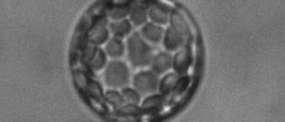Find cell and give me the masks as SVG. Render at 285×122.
<instances>
[{
	"instance_id": "1",
	"label": "cell",
	"mask_w": 285,
	"mask_h": 122,
	"mask_svg": "<svg viewBox=\"0 0 285 122\" xmlns=\"http://www.w3.org/2000/svg\"><path fill=\"white\" fill-rule=\"evenodd\" d=\"M127 49L129 61L133 66L144 67L150 64L153 50L139 33H134L128 39Z\"/></svg>"
},
{
	"instance_id": "10",
	"label": "cell",
	"mask_w": 285,
	"mask_h": 122,
	"mask_svg": "<svg viewBox=\"0 0 285 122\" xmlns=\"http://www.w3.org/2000/svg\"><path fill=\"white\" fill-rule=\"evenodd\" d=\"M132 24L129 20L123 19L112 23L110 25V30L115 38L120 39L129 35L132 31Z\"/></svg>"
},
{
	"instance_id": "20",
	"label": "cell",
	"mask_w": 285,
	"mask_h": 122,
	"mask_svg": "<svg viewBox=\"0 0 285 122\" xmlns=\"http://www.w3.org/2000/svg\"><path fill=\"white\" fill-rule=\"evenodd\" d=\"M96 50L97 49L94 46L88 47L87 49H86L84 57H83L85 61L88 62L90 61L92 59L94 58Z\"/></svg>"
},
{
	"instance_id": "8",
	"label": "cell",
	"mask_w": 285,
	"mask_h": 122,
	"mask_svg": "<svg viewBox=\"0 0 285 122\" xmlns=\"http://www.w3.org/2000/svg\"><path fill=\"white\" fill-rule=\"evenodd\" d=\"M148 16L152 23L158 25H166L170 19L167 9L160 5H153L148 10Z\"/></svg>"
},
{
	"instance_id": "7",
	"label": "cell",
	"mask_w": 285,
	"mask_h": 122,
	"mask_svg": "<svg viewBox=\"0 0 285 122\" xmlns=\"http://www.w3.org/2000/svg\"><path fill=\"white\" fill-rule=\"evenodd\" d=\"M164 32L161 26L153 23H147L142 26L141 35L148 43L157 44L163 40Z\"/></svg>"
},
{
	"instance_id": "15",
	"label": "cell",
	"mask_w": 285,
	"mask_h": 122,
	"mask_svg": "<svg viewBox=\"0 0 285 122\" xmlns=\"http://www.w3.org/2000/svg\"><path fill=\"white\" fill-rule=\"evenodd\" d=\"M122 95H123L125 103L130 105L135 106L141 102V95L136 89L124 88L122 90Z\"/></svg>"
},
{
	"instance_id": "4",
	"label": "cell",
	"mask_w": 285,
	"mask_h": 122,
	"mask_svg": "<svg viewBox=\"0 0 285 122\" xmlns=\"http://www.w3.org/2000/svg\"><path fill=\"white\" fill-rule=\"evenodd\" d=\"M162 40L166 50L170 52H176L184 46L185 37L169 26L164 32Z\"/></svg>"
},
{
	"instance_id": "3",
	"label": "cell",
	"mask_w": 285,
	"mask_h": 122,
	"mask_svg": "<svg viewBox=\"0 0 285 122\" xmlns=\"http://www.w3.org/2000/svg\"><path fill=\"white\" fill-rule=\"evenodd\" d=\"M134 86L141 95H153L159 89L158 76L152 71H142L134 78Z\"/></svg>"
},
{
	"instance_id": "14",
	"label": "cell",
	"mask_w": 285,
	"mask_h": 122,
	"mask_svg": "<svg viewBox=\"0 0 285 122\" xmlns=\"http://www.w3.org/2000/svg\"><path fill=\"white\" fill-rule=\"evenodd\" d=\"M188 62V56L186 51H182L173 59V67L177 74H182L186 70Z\"/></svg>"
},
{
	"instance_id": "19",
	"label": "cell",
	"mask_w": 285,
	"mask_h": 122,
	"mask_svg": "<svg viewBox=\"0 0 285 122\" xmlns=\"http://www.w3.org/2000/svg\"><path fill=\"white\" fill-rule=\"evenodd\" d=\"M163 103V98L161 96H152L148 98L145 101L144 107L145 109H152L153 110L159 109Z\"/></svg>"
},
{
	"instance_id": "9",
	"label": "cell",
	"mask_w": 285,
	"mask_h": 122,
	"mask_svg": "<svg viewBox=\"0 0 285 122\" xmlns=\"http://www.w3.org/2000/svg\"><path fill=\"white\" fill-rule=\"evenodd\" d=\"M148 10L146 7L142 5H135L131 9L130 19L131 22L137 26L145 25L146 23Z\"/></svg>"
},
{
	"instance_id": "13",
	"label": "cell",
	"mask_w": 285,
	"mask_h": 122,
	"mask_svg": "<svg viewBox=\"0 0 285 122\" xmlns=\"http://www.w3.org/2000/svg\"><path fill=\"white\" fill-rule=\"evenodd\" d=\"M132 9L129 4H120L112 6L108 11V16L114 20H121L124 19Z\"/></svg>"
},
{
	"instance_id": "6",
	"label": "cell",
	"mask_w": 285,
	"mask_h": 122,
	"mask_svg": "<svg viewBox=\"0 0 285 122\" xmlns=\"http://www.w3.org/2000/svg\"><path fill=\"white\" fill-rule=\"evenodd\" d=\"M108 37L106 17H101L95 22L91 30L90 41L94 45H100L105 42Z\"/></svg>"
},
{
	"instance_id": "2",
	"label": "cell",
	"mask_w": 285,
	"mask_h": 122,
	"mask_svg": "<svg viewBox=\"0 0 285 122\" xmlns=\"http://www.w3.org/2000/svg\"><path fill=\"white\" fill-rule=\"evenodd\" d=\"M129 70L124 62L114 61L107 66L105 73L106 85L110 88L118 89L126 87L129 82Z\"/></svg>"
},
{
	"instance_id": "17",
	"label": "cell",
	"mask_w": 285,
	"mask_h": 122,
	"mask_svg": "<svg viewBox=\"0 0 285 122\" xmlns=\"http://www.w3.org/2000/svg\"><path fill=\"white\" fill-rule=\"evenodd\" d=\"M106 57L102 50L97 49L94 58L89 62L91 67L95 70H100L105 64Z\"/></svg>"
},
{
	"instance_id": "11",
	"label": "cell",
	"mask_w": 285,
	"mask_h": 122,
	"mask_svg": "<svg viewBox=\"0 0 285 122\" xmlns=\"http://www.w3.org/2000/svg\"><path fill=\"white\" fill-rule=\"evenodd\" d=\"M179 78L177 73H169L159 82V89L163 95H168L176 86Z\"/></svg>"
},
{
	"instance_id": "5",
	"label": "cell",
	"mask_w": 285,
	"mask_h": 122,
	"mask_svg": "<svg viewBox=\"0 0 285 122\" xmlns=\"http://www.w3.org/2000/svg\"><path fill=\"white\" fill-rule=\"evenodd\" d=\"M173 59L170 54L161 52L153 56L150 65L151 71L157 76L167 72L173 67Z\"/></svg>"
},
{
	"instance_id": "12",
	"label": "cell",
	"mask_w": 285,
	"mask_h": 122,
	"mask_svg": "<svg viewBox=\"0 0 285 122\" xmlns=\"http://www.w3.org/2000/svg\"><path fill=\"white\" fill-rule=\"evenodd\" d=\"M106 52L112 58H121L124 52V46L120 39L114 38L107 43Z\"/></svg>"
},
{
	"instance_id": "16",
	"label": "cell",
	"mask_w": 285,
	"mask_h": 122,
	"mask_svg": "<svg viewBox=\"0 0 285 122\" xmlns=\"http://www.w3.org/2000/svg\"><path fill=\"white\" fill-rule=\"evenodd\" d=\"M170 19L172 28L180 33L184 37H186L187 34V28L182 18L176 13H174L170 15Z\"/></svg>"
},
{
	"instance_id": "18",
	"label": "cell",
	"mask_w": 285,
	"mask_h": 122,
	"mask_svg": "<svg viewBox=\"0 0 285 122\" xmlns=\"http://www.w3.org/2000/svg\"><path fill=\"white\" fill-rule=\"evenodd\" d=\"M106 99L116 110L121 108L125 101L122 94L116 91H109L106 94Z\"/></svg>"
}]
</instances>
